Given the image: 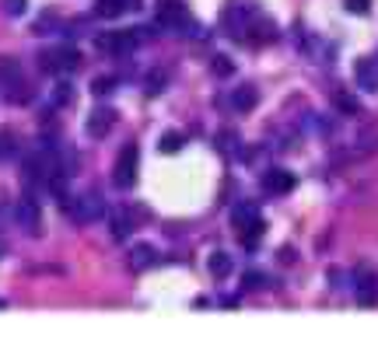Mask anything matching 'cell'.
I'll return each instance as SVG.
<instances>
[{"label":"cell","mask_w":378,"mask_h":353,"mask_svg":"<svg viewBox=\"0 0 378 353\" xmlns=\"http://www.w3.org/2000/svg\"><path fill=\"white\" fill-rule=\"evenodd\" d=\"M113 126H116V112H113L109 105H102V108H95V112L88 115V133H91L95 140H102Z\"/></svg>","instance_id":"52a82bcc"},{"label":"cell","mask_w":378,"mask_h":353,"mask_svg":"<svg viewBox=\"0 0 378 353\" xmlns=\"http://www.w3.org/2000/svg\"><path fill=\"white\" fill-rule=\"evenodd\" d=\"M70 98H74L70 84H57V88H53V105H70Z\"/></svg>","instance_id":"ffe728a7"},{"label":"cell","mask_w":378,"mask_h":353,"mask_svg":"<svg viewBox=\"0 0 378 353\" xmlns=\"http://www.w3.org/2000/svg\"><path fill=\"white\" fill-rule=\"evenodd\" d=\"M333 105H337L340 112H347V115H357V112H361L357 98H350V95H343V91H337V95H333Z\"/></svg>","instance_id":"ac0fdd59"},{"label":"cell","mask_w":378,"mask_h":353,"mask_svg":"<svg viewBox=\"0 0 378 353\" xmlns=\"http://www.w3.org/2000/svg\"><path fill=\"white\" fill-rule=\"evenodd\" d=\"M182 144H186V140H182V133H176V130L161 137V151H165V154H176V151H182Z\"/></svg>","instance_id":"d6986e66"},{"label":"cell","mask_w":378,"mask_h":353,"mask_svg":"<svg viewBox=\"0 0 378 353\" xmlns=\"http://www.w3.org/2000/svg\"><path fill=\"white\" fill-rule=\"evenodd\" d=\"M137 164H140V151H137V144H126L120 161H116V171H113V182L120 189H130L137 182Z\"/></svg>","instance_id":"277c9868"},{"label":"cell","mask_w":378,"mask_h":353,"mask_svg":"<svg viewBox=\"0 0 378 353\" xmlns=\"http://www.w3.org/2000/svg\"><path fill=\"white\" fill-rule=\"evenodd\" d=\"M0 249H4V245H0Z\"/></svg>","instance_id":"4316f807"},{"label":"cell","mask_w":378,"mask_h":353,"mask_svg":"<svg viewBox=\"0 0 378 353\" xmlns=\"http://www.w3.org/2000/svg\"><path fill=\"white\" fill-rule=\"evenodd\" d=\"M15 151H18V144H15V137H0V154H4V158H8V154H15Z\"/></svg>","instance_id":"cb8c5ba5"},{"label":"cell","mask_w":378,"mask_h":353,"mask_svg":"<svg viewBox=\"0 0 378 353\" xmlns=\"http://www.w3.org/2000/svg\"><path fill=\"white\" fill-rule=\"evenodd\" d=\"M354 298L361 308H375L378 305V276L368 266H357L354 273Z\"/></svg>","instance_id":"5b68a950"},{"label":"cell","mask_w":378,"mask_h":353,"mask_svg":"<svg viewBox=\"0 0 378 353\" xmlns=\"http://www.w3.org/2000/svg\"><path fill=\"white\" fill-rule=\"evenodd\" d=\"M113 88H116V81H113V77H102V81H95V84H91V91H95V95H109Z\"/></svg>","instance_id":"7402d4cb"},{"label":"cell","mask_w":378,"mask_h":353,"mask_svg":"<svg viewBox=\"0 0 378 353\" xmlns=\"http://www.w3.org/2000/svg\"><path fill=\"white\" fill-rule=\"evenodd\" d=\"M182 18H186V11H182L179 0H161L158 4V21L161 25H179Z\"/></svg>","instance_id":"4fadbf2b"},{"label":"cell","mask_w":378,"mask_h":353,"mask_svg":"<svg viewBox=\"0 0 378 353\" xmlns=\"http://www.w3.org/2000/svg\"><path fill=\"white\" fill-rule=\"evenodd\" d=\"M4 11H8L11 18H21V15H25V0H4Z\"/></svg>","instance_id":"44dd1931"},{"label":"cell","mask_w":378,"mask_h":353,"mask_svg":"<svg viewBox=\"0 0 378 353\" xmlns=\"http://www.w3.org/2000/svg\"><path fill=\"white\" fill-rule=\"evenodd\" d=\"M39 67L46 74H74L81 67V56H77V49H49L39 56Z\"/></svg>","instance_id":"7a4b0ae2"},{"label":"cell","mask_w":378,"mask_h":353,"mask_svg":"<svg viewBox=\"0 0 378 353\" xmlns=\"http://www.w3.org/2000/svg\"><path fill=\"white\" fill-rule=\"evenodd\" d=\"M354 81L364 88V91H378V60L364 56V60L354 64Z\"/></svg>","instance_id":"9c48e42d"},{"label":"cell","mask_w":378,"mask_h":353,"mask_svg":"<svg viewBox=\"0 0 378 353\" xmlns=\"http://www.w3.org/2000/svg\"><path fill=\"white\" fill-rule=\"evenodd\" d=\"M263 280H266V276H259V273H249V276H245V287H249V290H256V287H263Z\"/></svg>","instance_id":"484cf974"},{"label":"cell","mask_w":378,"mask_h":353,"mask_svg":"<svg viewBox=\"0 0 378 353\" xmlns=\"http://www.w3.org/2000/svg\"><path fill=\"white\" fill-rule=\"evenodd\" d=\"M137 42H140L137 32H109V35H98L95 39V49L105 53V56H126V53L137 49Z\"/></svg>","instance_id":"3957f363"},{"label":"cell","mask_w":378,"mask_h":353,"mask_svg":"<svg viewBox=\"0 0 378 353\" xmlns=\"http://www.w3.org/2000/svg\"><path fill=\"white\" fill-rule=\"evenodd\" d=\"M130 231H133V220L130 213H113V238H130Z\"/></svg>","instance_id":"e0dca14e"},{"label":"cell","mask_w":378,"mask_h":353,"mask_svg":"<svg viewBox=\"0 0 378 353\" xmlns=\"http://www.w3.org/2000/svg\"><path fill=\"white\" fill-rule=\"evenodd\" d=\"M207 269L218 276V280H225V276L231 273V256H228V252H214V256L207 259Z\"/></svg>","instance_id":"9a60e30c"},{"label":"cell","mask_w":378,"mask_h":353,"mask_svg":"<svg viewBox=\"0 0 378 353\" xmlns=\"http://www.w3.org/2000/svg\"><path fill=\"white\" fill-rule=\"evenodd\" d=\"M214 70H218V74H231V64L225 60V56H218V60H214Z\"/></svg>","instance_id":"d4e9b609"},{"label":"cell","mask_w":378,"mask_h":353,"mask_svg":"<svg viewBox=\"0 0 378 353\" xmlns=\"http://www.w3.org/2000/svg\"><path fill=\"white\" fill-rule=\"evenodd\" d=\"M15 217H18V224L25 227V231H39V224H42V210H39V203L32 200V196H25L18 207H15Z\"/></svg>","instance_id":"ba28073f"},{"label":"cell","mask_w":378,"mask_h":353,"mask_svg":"<svg viewBox=\"0 0 378 353\" xmlns=\"http://www.w3.org/2000/svg\"><path fill=\"white\" fill-rule=\"evenodd\" d=\"M144 0H98V15L102 18H120L126 11H140Z\"/></svg>","instance_id":"30bf717a"},{"label":"cell","mask_w":378,"mask_h":353,"mask_svg":"<svg viewBox=\"0 0 378 353\" xmlns=\"http://www.w3.org/2000/svg\"><path fill=\"white\" fill-rule=\"evenodd\" d=\"M256 88L252 84H238L235 91H231V105H235V112H252L256 108Z\"/></svg>","instance_id":"8fae6325"},{"label":"cell","mask_w":378,"mask_h":353,"mask_svg":"<svg viewBox=\"0 0 378 353\" xmlns=\"http://www.w3.org/2000/svg\"><path fill=\"white\" fill-rule=\"evenodd\" d=\"M60 207L77 220V224H91V220H98L102 213H105V203H102V196L98 193H84V196H67V200H60Z\"/></svg>","instance_id":"6da1fadb"},{"label":"cell","mask_w":378,"mask_h":353,"mask_svg":"<svg viewBox=\"0 0 378 353\" xmlns=\"http://www.w3.org/2000/svg\"><path fill=\"white\" fill-rule=\"evenodd\" d=\"M256 220H259V213H256V207H249V203H238V207L231 210V224H235L238 234H245Z\"/></svg>","instance_id":"7c38bea8"},{"label":"cell","mask_w":378,"mask_h":353,"mask_svg":"<svg viewBox=\"0 0 378 353\" xmlns=\"http://www.w3.org/2000/svg\"><path fill=\"white\" fill-rule=\"evenodd\" d=\"M158 263V252L151 249V245H137L133 252H130V266L133 269H151Z\"/></svg>","instance_id":"5bb4252c"},{"label":"cell","mask_w":378,"mask_h":353,"mask_svg":"<svg viewBox=\"0 0 378 353\" xmlns=\"http://www.w3.org/2000/svg\"><path fill=\"white\" fill-rule=\"evenodd\" d=\"M15 81H21V67H18V60H11V56H0V84H15Z\"/></svg>","instance_id":"2e32d148"},{"label":"cell","mask_w":378,"mask_h":353,"mask_svg":"<svg viewBox=\"0 0 378 353\" xmlns=\"http://www.w3.org/2000/svg\"><path fill=\"white\" fill-rule=\"evenodd\" d=\"M294 186H298V179H294L287 168H270V171L263 175V189L274 193V196H284V193H291Z\"/></svg>","instance_id":"8992f818"},{"label":"cell","mask_w":378,"mask_h":353,"mask_svg":"<svg viewBox=\"0 0 378 353\" xmlns=\"http://www.w3.org/2000/svg\"><path fill=\"white\" fill-rule=\"evenodd\" d=\"M343 8L350 15H368V0H343Z\"/></svg>","instance_id":"603a6c76"}]
</instances>
